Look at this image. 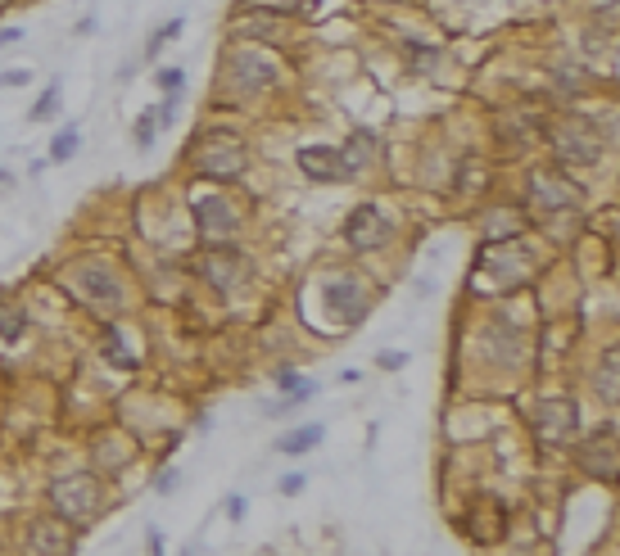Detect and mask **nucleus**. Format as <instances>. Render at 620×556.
I'll return each instance as SVG.
<instances>
[{"mask_svg": "<svg viewBox=\"0 0 620 556\" xmlns=\"http://www.w3.org/2000/svg\"><path fill=\"white\" fill-rule=\"evenodd\" d=\"M100 479L96 475H63L50 484V502H54V516L63 525H87L96 511H100Z\"/></svg>", "mask_w": 620, "mask_h": 556, "instance_id": "obj_1", "label": "nucleus"}, {"mask_svg": "<svg viewBox=\"0 0 620 556\" xmlns=\"http://www.w3.org/2000/svg\"><path fill=\"white\" fill-rule=\"evenodd\" d=\"M73 290L91 303V308H100V312H118L122 308V286H118V276L105 267V262H82V267H73Z\"/></svg>", "mask_w": 620, "mask_h": 556, "instance_id": "obj_2", "label": "nucleus"}, {"mask_svg": "<svg viewBox=\"0 0 620 556\" xmlns=\"http://www.w3.org/2000/svg\"><path fill=\"white\" fill-rule=\"evenodd\" d=\"M231 87H236V95H258V91H272L277 87V63H272L267 54H258V50H240V54H231Z\"/></svg>", "mask_w": 620, "mask_h": 556, "instance_id": "obj_3", "label": "nucleus"}, {"mask_svg": "<svg viewBox=\"0 0 620 556\" xmlns=\"http://www.w3.org/2000/svg\"><path fill=\"white\" fill-rule=\"evenodd\" d=\"M580 203V186L562 172H534L530 177V208H543V213H566V208Z\"/></svg>", "mask_w": 620, "mask_h": 556, "instance_id": "obj_4", "label": "nucleus"}, {"mask_svg": "<svg viewBox=\"0 0 620 556\" xmlns=\"http://www.w3.org/2000/svg\"><path fill=\"white\" fill-rule=\"evenodd\" d=\"M539 439L543 444H571V439H580V402L548 398L539 407Z\"/></svg>", "mask_w": 620, "mask_h": 556, "instance_id": "obj_5", "label": "nucleus"}, {"mask_svg": "<svg viewBox=\"0 0 620 556\" xmlns=\"http://www.w3.org/2000/svg\"><path fill=\"white\" fill-rule=\"evenodd\" d=\"M195 168H199V177H209V181H236L245 172V150L222 141V131H218V141H209L195 154Z\"/></svg>", "mask_w": 620, "mask_h": 556, "instance_id": "obj_6", "label": "nucleus"}, {"mask_svg": "<svg viewBox=\"0 0 620 556\" xmlns=\"http://www.w3.org/2000/svg\"><path fill=\"white\" fill-rule=\"evenodd\" d=\"M553 145H557L562 163H580V168H589V163L602 159V136H598L589 122H566V127L553 136Z\"/></svg>", "mask_w": 620, "mask_h": 556, "instance_id": "obj_7", "label": "nucleus"}, {"mask_svg": "<svg viewBox=\"0 0 620 556\" xmlns=\"http://www.w3.org/2000/svg\"><path fill=\"white\" fill-rule=\"evenodd\" d=\"M23 556H73V525L32 520L23 534Z\"/></svg>", "mask_w": 620, "mask_h": 556, "instance_id": "obj_8", "label": "nucleus"}, {"mask_svg": "<svg viewBox=\"0 0 620 556\" xmlns=\"http://www.w3.org/2000/svg\"><path fill=\"white\" fill-rule=\"evenodd\" d=\"M195 227H199V240L214 249V245H227L240 222H236V213H231L227 199H199L195 203Z\"/></svg>", "mask_w": 620, "mask_h": 556, "instance_id": "obj_9", "label": "nucleus"}, {"mask_svg": "<svg viewBox=\"0 0 620 556\" xmlns=\"http://www.w3.org/2000/svg\"><path fill=\"white\" fill-rule=\"evenodd\" d=\"M344 240H349L358 253H363V249H381V245L390 240V222H385V213H381L376 203L354 208L349 222H344Z\"/></svg>", "mask_w": 620, "mask_h": 556, "instance_id": "obj_10", "label": "nucleus"}, {"mask_svg": "<svg viewBox=\"0 0 620 556\" xmlns=\"http://www.w3.org/2000/svg\"><path fill=\"white\" fill-rule=\"evenodd\" d=\"M322 299H326V308L339 321H358L367 312V290H363L358 276H335V281H326L322 286Z\"/></svg>", "mask_w": 620, "mask_h": 556, "instance_id": "obj_11", "label": "nucleus"}, {"mask_svg": "<svg viewBox=\"0 0 620 556\" xmlns=\"http://www.w3.org/2000/svg\"><path fill=\"white\" fill-rule=\"evenodd\" d=\"M611 444H616V426H598L589 439H584V470L593 475V479H602V484H611L616 479V452H611Z\"/></svg>", "mask_w": 620, "mask_h": 556, "instance_id": "obj_12", "label": "nucleus"}, {"mask_svg": "<svg viewBox=\"0 0 620 556\" xmlns=\"http://www.w3.org/2000/svg\"><path fill=\"white\" fill-rule=\"evenodd\" d=\"M245 271H249V262H245V253H236L231 245H214V253L199 262V276H204V281H209V286H222V290L236 286Z\"/></svg>", "mask_w": 620, "mask_h": 556, "instance_id": "obj_13", "label": "nucleus"}, {"mask_svg": "<svg viewBox=\"0 0 620 556\" xmlns=\"http://www.w3.org/2000/svg\"><path fill=\"white\" fill-rule=\"evenodd\" d=\"M299 172H308L313 181H344L349 177L339 150H331V145H304L299 150Z\"/></svg>", "mask_w": 620, "mask_h": 556, "instance_id": "obj_14", "label": "nucleus"}, {"mask_svg": "<svg viewBox=\"0 0 620 556\" xmlns=\"http://www.w3.org/2000/svg\"><path fill=\"white\" fill-rule=\"evenodd\" d=\"M322 435H326L322 426H304V430H290V435H281V439H277V448H281V452H290V457H299V452L317 448V444H322Z\"/></svg>", "mask_w": 620, "mask_h": 556, "instance_id": "obj_15", "label": "nucleus"}, {"mask_svg": "<svg viewBox=\"0 0 620 556\" xmlns=\"http://www.w3.org/2000/svg\"><path fill=\"white\" fill-rule=\"evenodd\" d=\"M78 150H82V131L78 127H63L54 141H50V163H68Z\"/></svg>", "mask_w": 620, "mask_h": 556, "instance_id": "obj_16", "label": "nucleus"}, {"mask_svg": "<svg viewBox=\"0 0 620 556\" xmlns=\"http://www.w3.org/2000/svg\"><path fill=\"white\" fill-rule=\"evenodd\" d=\"M593 389H598V398H602V402H611V398H616V349L602 358V367H598V376H593Z\"/></svg>", "mask_w": 620, "mask_h": 556, "instance_id": "obj_17", "label": "nucleus"}, {"mask_svg": "<svg viewBox=\"0 0 620 556\" xmlns=\"http://www.w3.org/2000/svg\"><path fill=\"white\" fill-rule=\"evenodd\" d=\"M339 159H344V168H349V172H354L358 163H367V159H372V136H367V131H354L349 154H339Z\"/></svg>", "mask_w": 620, "mask_h": 556, "instance_id": "obj_18", "label": "nucleus"}, {"mask_svg": "<svg viewBox=\"0 0 620 556\" xmlns=\"http://www.w3.org/2000/svg\"><path fill=\"white\" fill-rule=\"evenodd\" d=\"M54 113H59V82H50V87L41 91V100L32 104L28 118H32V122H46V118H54Z\"/></svg>", "mask_w": 620, "mask_h": 556, "instance_id": "obj_19", "label": "nucleus"}, {"mask_svg": "<svg viewBox=\"0 0 620 556\" xmlns=\"http://www.w3.org/2000/svg\"><path fill=\"white\" fill-rule=\"evenodd\" d=\"M105 358L113 362V367H122V371H136V358L122 349V339H118V330H109V339H105Z\"/></svg>", "mask_w": 620, "mask_h": 556, "instance_id": "obj_20", "label": "nucleus"}, {"mask_svg": "<svg viewBox=\"0 0 620 556\" xmlns=\"http://www.w3.org/2000/svg\"><path fill=\"white\" fill-rule=\"evenodd\" d=\"M23 330H28L23 312H14V308H0V339H19Z\"/></svg>", "mask_w": 620, "mask_h": 556, "instance_id": "obj_21", "label": "nucleus"}, {"mask_svg": "<svg viewBox=\"0 0 620 556\" xmlns=\"http://www.w3.org/2000/svg\"><path fill=\"white\" fill-rule=\"evenodd\" d=\"M403 50H407V59H412V68H417V73H431V68L440 63V54H435V50H426V46H412V41H407Z\"/></svg>", "mask_w": 620, "mask_h": 556, "instance_id": "obj_22", "label": "nucleus"}, {"mask_svg": "<svg viewBox=\"0 0 620 556\" xmlns=\"http://www.w3.org/2000/svg\"><path fill=\"white\" fill-rule=\"evenodd\" d=\"M155 127H159V118L155 113H141V118H136V145H155Z\"/></svg>", "mask_w": 620, "mask_h": 556, "instance_id": "obj_23", "label": "nucleus"}, {"mask_svg": "<svg viewBox=\"0 0 620 556\" xmlns=\"http://www.w3.org/2000/svg\"><path fill=\"white\" fill-rule=\"evenodd\" d=\"M181 28H186V23H181V19H168V23H163V28H159V37H155V41H150V54H155V50H159V46H163V41H172V37H181Z\"/></svg>", "mask_w": 620, "mask_h": 556, "instance_id": "obj_24", "label": "nucleus"}, {"mask_svg": "<svg viewBox=\"0 0 620 556\" xmlns=\"http://www.w3.org/2000/svg\"><path fill=\"white\" fill-rule=\"evenodd\" d=\"M159 87H163V91H177V87H186V73H181V68H163V73H159Z\"/></svg>", "mask_w": 620, "mask_h": 556, "instance_id": "obj_25", "label": "nucleus"}, {"mask_svg": "<svg viewBox=\"0 0 620 556\" xmlns=\"http://www.w3.org/2000/svg\"><path fill=\"white\" fill-rule=\"evenodd\" d=\"M277 489H281L286 498H290V494H299V489H304V475H281V484H277Z\"/></svg>", "mask_w": 620, "mask_h": 556, "instance_id": "obj_26", "label": "nucleus"}, {"mask_svg": "<svg viewBox=\"0 0 620 556\" xmlns=\"http://www.w3.org/2000/svg\"><path fill=\"white\" fill-rule=\"evenodd\" d=\"M227 516H231V520H240V516H245V498H240V494L227 502Z\"/></svg>", "mask_w": 620, "mask_h": 556, "instance_id": "obj_27", "label": "nucleus"}, {"mask_svg": "<svg viewBox=\"0 0 620 556\" xmlns=\"http://www.w3.org/2000/svg\"><path fill=\"white\" fill-rule=\"evenodd\" d=\"M407 353H381V367H403Z\"/></svg>", "mask_w": 620, "mask_h": 556, "instance_id": "obj_28", "label": "nucleus"}, {"mask_svg": "<svg viewBox=\"0 0 620 556\" xmlns=\"http://www.w3.org/2000/svg\"><path fill=\"white\" fill-rule=\"evenodd\" d=\"M28 82V73H5V78H0V87H23Z\"/></svg>", "mask_w": 620, "mask_h": 556, "instance_id": "obj_29", "label": "nucleus"}, {"mask_svg": "<svg viewBox=\"0 0 620 556\" xmlns=\"http://www.w3.org/2000/svg\"><path fill=\"white\" fill-rule=\"evenodd\" d=\"M19 37H23L19 28H5V32H0V46H10V41H19Z\"/></svg>", "mask_w": 620, "mask_h": 556, "instance_id": "obj_30", "label": "nucleus"}]
</instances>
